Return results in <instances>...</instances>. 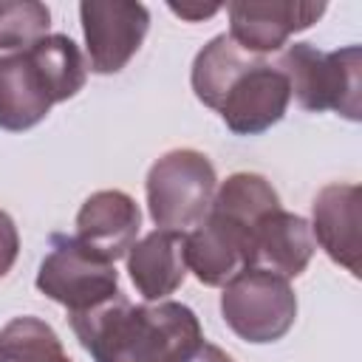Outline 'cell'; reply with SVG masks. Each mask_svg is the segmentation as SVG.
Wrapping results in <instances>:
<instances>
[{
    "label": "cell",
    "mask_w": 362,
    "mask_h": 362,
    "mask_svg": "<svg viewBox=\"0 0 362 362\" xmlns=\"http://www.w3.org/2000/svg\"><path fill=\"white\" fill-rule=\"evenodd\" d=\"M68 317L93 362H187L204 345L198 314L175 300L130 303L116 291Z\"/></svg>",
    "instance_id": "obj_1"
},
{
    "label": "cell",
    "mask_w": 362,
    "mask_h": 362,
    "mask_svg": "<svg viewBox=\"0 0 362 362\" xmlns=\"http://www.w3.org/2000/svg\"><path fill=\"white\" fill-rule=\"evenodd\" d=\"M184 257L198 283L223 288L243 269H252V229L209 212L184 235Z\"/></svg>",
    "instance_id": "obj_9"
},
{
    "label": "cell",
    "mask_w": 362,
    "mask_h": 362,
    "mask_svg": "<svg viewBox=\"0 0 362 362\" xmlns=\"http://www.w3.org/2000/svg\"><path fill=\"white\" fill-rule=\"evenodd\" d=\"M79 23L85 34L88 71L119 74L141 48L150 31V11L133 0H82Z\"/></svg>",
    "instance_id": "obj_6"
},
{
    "label": "cell",
    "mask_w": 362,
    "mask_h": 362,
    "mask_svg": "<svg viewBox=\"0 0 362 362\" xmlns=\"http://www.w3.org/2000/svg\"><path fill=\"white\" fill-rule=\"evenodd\" d=\"M51 11L40 0H0V51H25L48 37Z\"/></svg>",
    "instance_id": "obj_19"
},
{
    "label": "cell",
    "mask_w": 362,
    "mask_h": 362,
    "mask_svg": "<svg viewBox=\"0 0 362 362\" xmlns=\"http://www.w3.org/2000/svg\"><path fill=\"white\" fill-rule=\"evenodd\" d=\"M221 317L235 337L252 345L283 339L297 320V294L286 277L243 269L223 286Z\"/></svg>",
    "instance_id": "obj_4"
},
{
    "label": "cell",
    "mask_w": 362,
    "mask_h": 362,
    "mask_svg": "<svg viewBox=\"0 0 362 362\" xmlns=\"http://www.w3.org/2000/svg\"><path fill=\"white\" fill-rule=\"evenodd\" d=\"M17 255H20L17 223L6 209H0V277H6L11 272V266L17 263Z\"/></svg>",
    "instance_id": "obj_20"
},
{
    "label": "cell",
    "mask_w": 362,
    "mask_h": 362,
    "mask_svg": "<svg viewBox=\"0 0 362 362\" xmlns=\"http://www.w3.org/2000/svg\"><path fill=\"white\" fill-rule=\"evenodd\" d=\"M187 362H235V359H232L223 348H218V345H212V342L204 339V345H201Z\"/></svg>",
    "instance_id": "obj_22"
},
{
    "label": "cell",
    "mask_w": 362,
    "mask_h": 362,
    "mask_svg": "<svg viewBox=\"0 0 362 362\" xmlns=\"http://www.w3.org/2000/svg\"><path fill=\"white\" fill-rule=\"evenodd\" d=\"M291 102L286 74L266 57H255L223 90L218 113L235 136H260L274 127Z\"/></svg>",
    "instance_id": "obj_7"
},
{
    "label": "cell",
    "mask_w": 362,
    "mask_h": 362,
    "mask_svg": "<svg viewBox=\"0 0 362 362\" xmlns=\"http://www.w3.org/2000/svg\"><path fill=\"white\" fill-rule=\"evenodd\" d=\"M255 57L246 54L243 48H238L229 34H215L192 59V71H189V82L192 90L198 96V102H204L206 107H218L226 85L252 62Z\"/></svg>",
    "instance_id": "obj_16"
},
{
    "label": "cell",
    "mask_w": 362,
    "mask_h": 362,
    "mask_svg": "<svg viewBox=\"0 0 362 362\" xmlns=\"http://www.w3.org/2000/svg\"><path fill=\"white\" fill-rule=\"evenodd\" d=\"M37 71L42 74L54 105L74 99L88 79V62L79 51V45L68 34H48L37 40L31 48H25Z\"/></svg>",
    "instance_id": "obj_15"
},
{
    "label": "cell",
    "mask_w": 362,
    "mask_h": 362,
    "mask_svg": "<svg viewBox=\"0 0 362 362\" xmlns=\"http://www.w3.org/2000/svg\"><path fill=\"white\" fill-rule=\"evenodd\" d=\"M314 249L311 223L297 212L274 209L252 226V269L291 280L308 269Z\"/></svg>",
    "instance_id": "obj_12"
},
{
    "label": "cell",
    "mask_w": 362,
    "mask_h": 362,
    "mask_svg": "<svg viewBox=\"0 0 362 362\" xmlns=\"http://www.w3.org/2000/svg\"><path fill=\"white\" fill-rule=\"evenodd\" d=\"M139 229L141 209L122 189H99L88 195L76 212V238L113 263L130 252Z\"/></svg>",
    "instance_id": "obj_11"
},
{
    "label": "cell",
    "mask_w": 362,
    "mask_h": 362,
    "mask_svg": "<svg viewBox=\"0 0 362 362\" xmlns=\"http://www.w3.org/2000/svg\"><path fill=\"white\" fill-rule=\"evenodd\" d=\"M223 6H198V3H181V6H175V3H170V11L173 14H178L181 20H189V23H198V20H204V17H212L215 11H221Z\"/></svg>",
    "instance_id": "obj_21"
},
{
    "label": "cell",
    "mask_w": 362,
    "mask_h": 362,
    "mask_svg": "<svg viewBox=\"0 0 362 362\" xmlns=\"http://www.w3.org/2000/svg\"><path fill=\"white\" fill-rule=\"evenodd\" d=\"M124 257L130 280L144 303L170 300V294H175L187 277L184 232L153 229L136 240Z\"/></svg>",
    "instance_id": "obj_13"
},
{
    "label": "cell",
    "mask_w": 362,
    "mask_h": 362,
    "mask_svg": "<svg viewBox=\"0 0 362 362\" xmlns=\"http://www.w3.org/2000/svg\"><path fill=\"white\" fill-rule=\"evenodd\" d=\"M359 184H325L311 204V235L314 243L345 272L359 277Z\"/></svg>",
    "instance_id": "obj_10"
},
{
    "label": "cell",
    "mask_w": 362,
    "mask_h": 362,
    "mask_svg": "<svg viewBox=\"0 0 362 362\" xmlns=\"http://www.w3.org/2000/svg\"><path fill=\"white\" fill-rule=\"evenodd\" d=\"M37 288L68 314L93 308L119 291L116 263L85 246L76 235H51V249L40 263Z\"/></svg>",
    "instance_id": "obj_5"
},
{
    "label": "cell",
    "mask_w": 362,
    "mask_h": 362,
    "mask_svg": "<svg viewBox=\"0 0 362 362\" xmlns=\"http://www.w3.org/2000/svg\"><path fill=\"white\" fill-rule=\"evenodd\" d=\"M280 209V195L272 181L260 173H232L218 184L209 212L223 215L246 229H252L263 215Z\"/></svg>",
    "instance_id": "obj_17"
},
{
    "label": "cell",
    "mask_w": 362,
    "mask_h": 362,
    "mask_svg": "<svg viewBox=\"0 0 362 362\" xmlns=\"http://www.w3.org/2000/svg\"><path fill=\"white\" fill-rule=\"evenodd\" d=\"M218 175L201 150L178 147L153 161L144 178L147 212L156 229L184 232L195 229L212 206Z\"/></svg>",
    "instance_id": "obj_3"
},
{
    "label": "cell",
    "mask_w": 362,
    "mask_h": 362,
    "mask_svg": "<svg viewBox=\"0 0 362 362\" xmlns=\"http://www.w3.org/2000/svg\"><path fill=\"white\" fill-rule=\"evenodd\" d=\"M0 362H71V356L45 320L23 314L0 328Z\"/></svg>",
    "instance_id": "obj_18"
},
{
    "label": "cell",
    "mask_w": 362,
    "mask_h": 362,
    "mask_svg": "<svg viewBox=\"0 0 362 362\" xmlns=\"http://www.w3.org/2000/svg\"><path fill=\"white\" fill-rule=\"evenodd\" d=\"M325 8L314 0H235L226 6L229 40L252 57L277 54L291 34L311 28Z\"/></svg>",
    "instance_id": "obj_8"
},
{
    "label": "cell",
    "mask_w": 362,
    "mask_h": 362,
    "mask_svg": "<svg viewBox=\"0 0 362 362\" xmlns=\"http://www.w3.org/2000/svg\"><path fill=\"white\" fill-rule=\"evenodd\" d=\"M274 65L286 74L291 96L303 110H334L348 122H359L362 90V51L345 45L339 51H320L311 42H294L280 51Z\"/></svg>",
    "instance_id": "obj_2"
},
{
    "label": "cell",
    "mask_w": 362,
    "mask_h": 362,
    "mask_svg": "<svg viewBox=\"0 0 362 362\" xmlns=\"http://www.w3.org/2000/svg\"><path fill=\"white\" fill-rule=\"evenodd\" d=\"M54 107L51 90L25 51L0 57V130L23 133L37 127Z\"/></svg>",
    "instance_id": "obj_14"
}]
</instances>
